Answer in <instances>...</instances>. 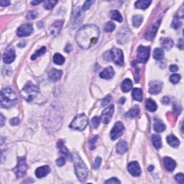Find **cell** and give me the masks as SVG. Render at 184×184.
Segmentation results:
<instances>
[{
  "mask_svg": "<svg viewBox=\"0 0 184 184\" xmlns=\"http://www.w3.org/2000/svg\"><path fill=\"white\" fill-rule=\"evenodd\" d=\"M100 121L101 119L99 117H93L91 119V126H93V128H96L98 127V126L99 125V124H100Z\"/></svg>",
  "mask_w": 184,
  "mask_h": 184,
  "instance_id": "60d3db41",
  "label": "cell"
},
{
  "mask_svg": "<svg viewBox=\"0 0 184 184\" xmlns=\"http://www.w3.org/2000/svg\"><path fill=\"white\" fill-rule=\"evenodd\" d=\"M162 46L166 50H170L173 46V41L171 38H166L163 39Z\"/></svg>",
  "mask_w": 184,
  "mask_h": 184,
  "instance_id": "d6a6232c",
  "label": "cell"
},
{
  "mask_svg": "<svg viewBox=\"0 0 184 184\" xmlns=\"http://www.w3.org/2000/svg\"><path fill=\"white\" fill-rule=\"evenodd\" d=\"M181 25H182V22L180 20L179 17H176L175 18H174V20H173V21H172V28L175 29V30H177L178 28H179L181 26Z\"/></svg>",
  "mask_w": 184,
  "mask_h": 184,
  "instance_id": "ab89813d",
  "label": "cell"
},
{
  "mask_svg": "<svg viewBox=\"0 0 184 184\" xmlns=\"http://www.w3.org/2000/svg\"><path fill=\"white\" fill-rule=\"evenodd\" d=\"M45 52H46V48L45 47H42L41 48L38 50V51L36 52H34V54L31 56V59H32V60H35L37 58L41 56V55H43L44 53H45Z\"/></svg>",
  "mask_w": 184,
  "mask_h": 184,
  "instance_id": "8d00e7d4",
  "label": "cell"
},
{
  "mask_svg": "<svg viewBox=\"0 0 184 184\" xmlns=\"http://www.w3.org/2000/svg\"><path fill=\"white\" fill-rule=\"evenodd\" d=\"M154 130L155 132H162L166 130V126L165 125V124L163 123L160 120H155L154 123Z\"/></svg>",
  "mask_w": 184,
  "mask_h": 184,
  "instance_id": "f546056e",
  "label": "cell"
},
{
  "mask_svg": "<svg viewBox=\"0 0 184 184\" xmlns=\"http://www.w3.org/2000/svg\"><path fill=\"white\" fill-rule=\"evenodd\" d=\"M110 17L112 20L115 21H117L119 22H122L123 21V18H122V15L120 12L117 10H112L110 12Z\"/></svg>",
  "mask_w": 184,
  "mask_h": 184,
  "instance_id": "1f68e13d",
  "label": "cell"
},
{
  "mask_svg": "<svg viewBox=\"0 0 184 184\" xmlns=\"http://www.w3.org/2000/svg\"><path fill=\"white\" fill-rule=\"evenodd\" d=\"M111 101H112V97H111L110 95H108L107 97H106L103 99L102 101H101V105H102L103 107L106 106V105L108 104Z\"/></svg>",
  "mask_w": 184,
  "mask_h": 184,
  "instance_id": "7dc6e473",
  "label": "cell"
},
{
  "mask_svg": "<svg viewBox=\"0 0 184 184\" xmlns=\"http://www.w3.org/2000/svg\"><path fill=\"white\" fill-rule=\"evenodd\" d=\"M71 50H72L71 45V44H68L66 47V48H65V51H66V52H67V53H69V52L71 51Z\"/></svg>",
  "mask_w": 184,
  "mask_h": 184,
  "instance_id": "6f0895ef",
  "label": "cell"
},
{
  "mask_svg": "<svg viewBox=\"0 0 184 184\" xmlns=\"http://www.w3.org/2000/svg\"><path fill=\"white\" fill-rule=\"evenodd\" d=\"M17 99L15 92L10 88H5L1 92L0 104L1 107L5 109L13 107L17 104Z\"/></svg>",
  "mask_w": 184,
  "mask_h": 184,
  "instance_id": "7a4b0ae2",
  "label": "cell"
},
{
  "mask_svg": "<svg viewBox=\"0 0 184 184\" xmlns=\"http://www.w3.org/2000/svg\"><path fill=\"white\" fill-rule=\"evenodd\" d=\"M116 25L112 22H109L106 24L104 27V30L107 32H112L114 30Z\"/></svg>",
  "mask_w": 184,
  "mask_h": 184,
  "instance_id": "74e56055",
  "label": "cell"
},
{
  "mask_svg": "<svg viewBox=\"0 0 184 184\" xmlns=\"http://www.w3.org/2000/svg\"><path fill=\"white\" fill-rule=\"evenodd\" d=\"M163 165L165 168L169 172L173 171L176 166L175 160H172V158H169V157H165L163 158Z\"/></svg>",
  "mask_w": 184,
  "mask_h": 184,
  "instance_id": "d6986e66",
  "label": "cell"
},
{
  "mask_svg": "<svg viewBox=\"0 0 184 184\" xmlns=\"http://www.w3.org/2000/svg\"><path fill=\"white\" fill-rule=\"evenodd\" d=\"M111 55V59L118 66H123L124 64V55L122 51L118 48H112L109 52Z\"/></svg>",
  "mask_w": 184,
  "mask_h": 184,
  "instance_id": "9c48e42d",
  "label": "cell"
},
{
  "mask_svg": "<svg viewBox=\"0 0 184 184\" xmlns=\"http://www.w3.org/2000/svg\"><path fill=\"white\" fill-rule=\"evenodd\" d=\"M66 164V160H65L64 157H61L56 160V165L58 166L61 167Z\"/></svg>",
  "mask_w": 184,
  "mask_h": 184,
  "instance_id": "c3c4849f",
  "label": "cell"
},
{
  "mask_svg": "<svg viewBox=\"0 0 184 184\" xmlns=\"http://www.w3.org/2000/svg\"><path fill=\"white\" fill-rule=\"evenodd\" d=\"M38 12L35 11H30L27 15V19L28 20H34L37 18Z\"/></svg>",
  "mask_w": 184,
  "mask_h": 184,
  "instance_id": "ee69618b",
  "label": "cell"
},
{
  "mask_svg": "<svg viewBox=\"0 0 184 184\" xmlns=\"http://www.w3.org/2000/svg\"><path fill=\"white\" fill-rule=\"evenodd\" d=\"M38 93H39V90L37 86H34L31 82H28L21 91V96L23 99L30 102L37 97Z\"/></svg>",
  "mask_w": 184,
  "mask_h": 184,
  "instance_id": "277c9868",
  "label": "cell"
},
{
  "mask_svg": "<svg viewBox=\"0 0 184 184\" xmlns=\"http://www.w3.org/2000/svg\"><path fill=\"white\" fill-rule=\"evenodd\" d=\"M58 2L57 1H53V0H49V1L45 2V5H44V7L46 9H53L54 7V6L56 5Z\"/></svg>",
  "mask_w": 184,
  "mask_h": 184,
  "instance_id": "f35d334b",
  "label": "cell"
},
{
  "mask_svg": "<svg viewBox=\"0 0 184 184\" xmlns=\"http://www.w3.org/2000/svg\"><path fill=\"white\" fill-rule=\"evenodd\" d=\"M43 1H34V2H31V5H38V4H40V3H41Z\"/></svg>",
  "mask_w": 184,
  "mask_h": 184,
  "instance_id": "6125c7cd",
  "label": "cell"
},
{
  "mask_svg": "<svg viewBox=\"0 0 184 184\" xmlns=\"http://www.w3.org/2000/svg\"><path fill=\"white\" fill-rule=\"evenodd\" d=\"M5 117H4L3 114H1V126H3L5 124Z\"/></svg>",
  "mask_w": 184,
  "mask_h": 184,
  "instance_id": "91938a15",
  "label": "cell"
},
{
  "mask_svg": "<svg viewBox=\"0 0 184 184\" xmlns=\"http://www.w3.org/2000/svg\"><path fill=\"white\" fill-rule=\"evenodd\" d=\"M63 25V21L59 20L55 22L53 24H52L49 28L50 34L53 36H56L61 32V28Z\"/></svg>",
  "mask_w": 184,
  "mask_h": 184,
  "instance_id": "2e32d148",
  "label": "cell"
},
{
  "mask_svg": "<svg viewBox=\"0 0 184 184\" xmlns=\"http://www.w3.org/2000/svg\"><path fill=\"white\" fill-rule=\"evenodd\" d=\"M178 66H176V65H171V66H170V71L172 72H176L178 71Z\"/></svg>",
  "mask_w": 184,
  "mask_h": 184,
  "instance_id": "9f6ffc18",
  "label": "cell"
},
{
  "mask_svg": "<svg viewBox=\"0 0 184 184\" xmlns=\"http://www.w3.org/2000/svg\"><path fill=\"white\" fill-rule=\"evenodd\" d=\"M152 141L153 144L155 147V149L159 150L162 147V140H161V138L160 135H153L152 136Z\"/></svg>",
  "mask_w": 184,
  "mask_h": 184,
  "instance_id": "f1b7e54d",
  "label": "cell"
},
{
  "mask_svg": "<svg viewBox=\"0 0 184 184\" xmlns=\"http://www.w3.org/2000/svg\"><path fill=\"white\" fill-rule=\"evenodd\" d=\"M128 171L130 172V173L131 174L132 176H135V177H137V176H139L141 173V169L140 167V165L136 161H133V162L130 163L128 165Z\"/></svg>",
  "mask_w": 184,
  "mask_h": 184,
  "instance_id": "5bb4252c",
  "label": "cell"
},
{
  "mask_svg": "<svg viewBox=\"0 0 184 184\" xmlns=\"http://www.w3.org/2000/svg\"><path fill=\"white\" fill-rule=\"evenodd\" d=\"M178 47L180 48L181 49L183 48V40H182V39L179 40V41H178Z\"/></svg>",
  "mask_w": 184,
  "mask_h": 184,
  "instance_id": "680465c9",
  "label": "cell"
},
{
  "mask_svg": "<svg viewBox=\"0 0 184 184\" xmlns=\"http://www.w3.org/2000/svg\"><path fill=\"white\" fill-rule=\"evenodd\" d=\"M57 147L60 150L61 154L63 155L65 158H67L69 160H72V155H71V153L68 152V150L64 145V143L63 140H60L57 143Z\"/></svg>",
  "mask_w": 184,
  "mask_h": 184,
  "instance_id": "ac0fdd59",
  "label": "cell"
},
{
  "mask_svg": "<svg viewBox=\"0 0 184 184\" xmlns=\"http://www.w3.org/2000/svg\"><path fill=\"white\" fill-rule=\"evenodd\" d=\"M160 22H161V20H159L157 21V22H155V24L152 26V28L150 29L147 32V33L145 34V38H146V39L152 40L154 38L155 34H156L157 31H158V29L159 28V26H160Z\"/></svg>",
  "mask_w": 184,
  "mask_h": 184,
  "instance_id": "e0dca14e",
  "label": "cell"
},
{
  "mask_svg": "<svg viewBox=\"0 0 184 184\" xmlns=\"http://www.w3.org/2000/svg\"><path fill=\"white\" fill-rule=\"evenodd\" d=\"M98 140V136H95V137H92L91 140H89V148L93 150L95 149L96 147V143H97V141Z\"/></svg>",
  "mask_w": 184,
  "mask_h": 184,
  "instance_id": "7bdbcfd3",
  "label": "cell"
},
{
  "mask_svg": "<svg viewBox=\"0 0 184 184\" xmlns=\"http://www.w3.org/2000/svg\"><path fill=\"white\" fill-rule=\"evenodd\" d=\"M124 130V126L121 122H117L114 124V127L111 131V138L112 140H117L122 135Z\"/></svg>",
  "mask_w": 184,
  "mask_h": 184,
  "instance_id": "8fae6325",
  "label": "cell"
},
{
  "mask_svg": "<svg viewBox=\"0 0 184 184\" xmlns=\"http://www.w3.org/2000/svg\"><path fill=\"white\" fill-rule=\"evenodd\" d=\"M150 48L147 46L140 45L138 47L137 53V61L139 63H145L148 60L150 57Z\"/></svg>",
  "mask_w": 184,
  "mask_h": 184,
  "instance_id": "ba28073f",
  "label": "cell"
},
{
  "mask_svg": "<svg viewBox=\"0 0 184 184\" xmlns=\"http://www.w3.org/2000/svg\"><path fill=\"white\" fill-rule=\"evenodd\" d=\"M62 71L57 70V69H52L51 71L48 74V78L49 79L52 80V81H58V80H60V78L62 76Z\"/></svg>",
  "mask_w": 184,
  "mask_h": 184,
  "instance_id": "7402d4cb",
  "label": "cell"
},
{
  "mask_svg": "<svg viewBox=\"0 0 184 184\" xmlns=\"http://www.w3.org/2000/svg\"><path fill=\"white\" fill-rule=\"evenodd\" d=\"M100 31L94 25H86L78 30L76 35L78 45L84 49H89L97 43Z\"/></svg>",
  "mask_w": 184,
  "mask_h": 184,
  "instance_id": "6da1fadb",
  "label": "cell"
},
{
  "mask_svg": "<svg viewBox=\"0 0 184 184\" xmlns=\"http://www.w3.org/2000/svg\"><path fill=\"white\" fill-rule=\"evenodd\" d=\"M161 101H162V103L163 104H168L170 102V98L168 97H163L162 100H161Z\"/></svg>",
  "mask_w": 184,
  "mask_h": 184,
  "instance_id": "db71d44e",
  "label": "cell"
},
{
  "mask_svg": "<svg viewBox=\"0 0 184 184\" xmlns=\"http://www.w3.org/2000/svg\"><path fill=\"white\" fill-rule=\"evenodd\" d=\"M124 101H125V98L122 97L120 100H119V104H123L124 103Z\"/></svg>",
  "mask_w": 184,
  "mask_h": 184,
  "instance_id": "94428289",
  "label": "cell"
},
{
  "mask_svg": "<svg viewBox=\"0 0 184 184\" xmlns=\"http://www.w3.org/2000/svg\"><path fill=\"white\" fill-rule=\"evenodd\" d=\"M106 183H120L121 182L119 181L117 178H112L111 179L108 180V181H105Z\"/></svg>",
  "mask_w": 184,
  "mask_h": 184,
  "instance_id": "816d5d0a",
  "label": "cell"
},
{
  "mask_svg": "<svg viewBox=\"0 0 184 184\" xmlns=\"http://www.w3.org/2000/svg\"><path fill=\"white\" fill-rule=\"evenodd\" d=\"M27 170H28V165L26 163L25 158V157L19 158L17 166L14 169V172L17 178H21L24 177L26 174Z\"/></svg>",
  "mask_w": 184,
  "mask_h": 184,
  "instance_id": "52a82bcc",
  "label": "cell"
},
{
  "mask_svg": "<svg viewBox=\"0 0 184 184\" xmlns=\"http://www.w3.org/2000/svg\"><path fill=\"white\" fill-rule=\"evenodd\" d=\"M127 151V144L125 141H120L117 145V152L119 154L123 155Z\"/></svg>",
  "mask_w": 184,
  "mask_h": 184,
  "instance_id": "484cf974",
  "label": "cell"
},
{
  "mask_svg": "<svg viewBox=\"0 0 184 184\" xmlns=\"http://www.w3.org/2000/svg\"><path fill=\"white\" fill-rule=\"evenodd\" d=\"M181 107H180V105H178V104H174L173 106V110L174 112H175L176 114H179L180 113H181Z\"/></svg>",
  "mask_w": 184,
  "mask_h": 184,
  "instance_id": "f5cc1de1",
  "label": "cell"
},
{
  "mask_svg": "<svg viewBox=\"0 0 184 184\" xmlns=\"http://www.w3.org/2000/svg\"><path fill=\"white\" fill-rule=\"evenodd\" d=\"M140 108L138 106H135L132 107L131 109H130V111L126 114V117L130 118H134L136 117L138 114H140Z\"/></svg>",
  "mask_w": 184,
  "mask_h": 184,
  "instance_id": "4dcf8cb0",
  "label": "cell"
},
{
  "mask_svg": "<svg viewBox=\"0 0 184 184\" xmlns=\"http://www.w3.org/2000/svg\"><path fill=\"white\" fill-rule=\"evenodd\" d=\"M132 88V80L129 79V78H126V79L124 80V81L122 82V85H121V89H122V91L123 92H126L130 91Z\"/></svg>",
  "mask_w": 184,
  "mask_h": 184,
  "instance_id": "4316f807",
  "label": "cell"
},
{
  "mask_svg": "<svg viewBox=\"0 0 184 184\" xmlns=\"http://www.w3.org/2000/svg\"><path fill=\"white\" fill-rule=\"evenodd\" d=\"M145 107H146V109L150 112H155V111L157 110V108H158L155 101H153L152 99H147L146 102H145Z\"/></svg>",
  "mask_w": 184,
  "mask_h": 184,
  "instance_id": "83f0119b",
  "label": "cell"
},
{
  "mask_svg": "<svg viewBox=\"0 0 184 184\" xmlns=\"http://www.w3.org/2000/svg\"><path fill=\"white\" fill-rule=\"evenodd\" d=\"M181 80V76L179 74H172L170 76V82L172 84H178L179 82V80Z\"/></svg>",
  "mask_w": 184,
  "mask_h": 184,
  "instance_id": "b9f144b4",
  "label": "cell"
},
{
  "mask_svg": "<svg viewBox=\"0 0 184 184\" xmlns=\"http://www.w3.org/2000/svg\"><path fill=\"white\" fill-rule=\"evenodd\" d=\"M94 2V1H86V2L84 4L83 7H82V9H83V10H84V11L87 10V9H89L90 7H91V5H92V4H93Z\"/></svg>",
  "mask_w": 184,
  "mask_h": 184,
  "instance_id": "681fc988",
  "label": "cell"
},
{
  "mask_svg": "<svg viewBox=\"0 0 184 184\" xmlns=\"http://www.w3.org/2000/svg\"><path fill=\"white\" fill-rule=\"evenodd\" d=\"M33 32V27L32 25L30 23H26V24L22 25L20 28L17 29V35L19 37H27V36L30 35Z\"/></svg>",
  "mask_w": 184,
  "mask_h": 184,
  "instance_id": "30bf717a",
  "label": "cell"
},
{
  "mask_svg": "<svg viewBox=\"0 0 184 184\" xmlns=\"http://www.w3.org/2000/svg\"><path fill=\"white\" fill-rule=\"evenodd\" d=\"M15 58V51L13 47L9 48L3 55V61L5 63H11Z\"/></svg>",
  "mask_w": 184,
  "mask_h": 184,
  "instance_id": "9a60e30c",
  "label": "cell"
},
{
  "mask_svg": "<svg viewBox=\"0 0 184 184\" xmlns=\"http://www.w3.org/2000/svg\"><path fill=\"white\" fill-rule=\"evenodd\" d=\"M53 62L56 65H62L65 62V58L60 53H55L53 56Z\"/></svg>",
  "mask_w": 184,
  "mask_h": 184,
  "instance_id": "836d02e7",
  "label": "cell"
},
{
  "mask_svg": "<svg viewBox=\"0 0 184 184\" xmlns=\"http://www.w3.org/2000/svg\"><path fill=\"white\" fill-rule=\"evenodd\" d=\"M152 2L149 1V0H139L137 1L135 4V6L136 8L141 9H145L150 5Z\"/></svg>",
  "mask_w": 184,
  "mask_h": 184,
  "instance_id": "cb8c5ba5",
  "label": "cell"
},
{
  "mask_svg": "<svg viewBox=\"0 0 184 184\" xmlns=\"http://www.w3.org/2000/svg\"><path fill=\"white\" fill-rule=\"evenodd\" d=\"M114 71L112 67L109 66L107 67L105 69H104L99 74V76L104 79H111L114 77Z\"/></svg>",
  "mask_w": 184,
  "mask_h": 184,
  "instance_id": "ffe728a7",
  "label": "cell"
},
{
  "mask_svg": "<svg viewBox=\"0 0 184 184\" xmlns=\"http://www.w3.org/2000/svg\"><path fill=\"white\" fill-rule=\"evenodd\" d=\"M143 21V17L141 15H135L132 18V24L135 28H138L141 25Z\"/></svg>",
  "mask_w": 184,
  "mask_h": 184,
  "instance_id": "e575fe53",
  "label": "cell"
},
{
  "mask_svg": "<svg viewBox=\"0 0 184 184\" xmlns=\"http://www.w3.org/2000/svg\"><path fill=\"white\" fill-rule=\"evenodd\" d=\"M175 179L178 183L183 184L184 183V176L183 173H178L175 176Z\"/></svg>",
  "mask_w": 184,
  "mask_h": 184,
  "instance_id": "f6af8a7d",
  "label": "cell"
},
{
  "mask_svg": "<svg viewBox=\"0 0 184 184\" xmlns=\"http://www.w3.org/2000/svg\"><path fill=\"white\" fill-rule=\"evenodd\" d=\"M50 171H51V168L48 166H41L37 168V170H35V175L38 178H41L47 176Z\"/></svg>",
  "mask_w": 184,
  "mask_h": 184,
  "instance_id": "44dd1931",
  "label": "cell"
},
{
  "mask_svg": "<svg viewBox=\"0 0 184 184\" xmlns=\"http://www.w3.org/2000/svg\"><path fill=\"white\" fill-rule=\"evenodd\" d=\"M88 125V119L84 114H78L70 124V127L74 130L83 131Z\"/></svg>",
  "mask_w": 184,
  "mask_h": 184,
  "instance_id": "5b68a950",
  "label": "cell"
},
{
  "mask_svg": "<svg viewBox=\"0 0 184 184\" xmlns=\"http://www.w3.org/2000/svg\"><path fill=\"white\" fill-rule=\"evenodd\" d=\"M164 56V52L161 48H155L153 52V58L156 60H160Z\"/></svg>",
  "mask_w": 184,
  "mask_h": 184,
  "instance_id": "d590c367",
  "label": "cell"
},
{
  "mask_svg": "<svg viewBox=\"0 0 184 184\" xmlns=\"http://www.w3.org/2000/svg\"><path fill=\"white\" fill-rule=\"evenodd\" d=\"M9 4H10V2L8 1V0H2V1L0 2V5L2 7H6V6H8Z\"/></svg>",
  "mask_w": 184,
  "mask_h": 184,
  "instance_id": "11a10c76",
  "label": "cell"
},
{
  "mask_svg": "<svg viewBox=\"0 0 184 184\" xmlns=\"http://www.w3.org/2000/svg\"><path fill=\"white\" fill-rule=\"evenodd\" d=\"M132 97L135 100L137 101H143V90L139 88H135L132 90Z\"/></svg>",
  "mask_w": 184,
  "mask_h": 184,
  "instance_id": "d4e9b609",
  "label": "cell"
},
{
  "mask_svg": "<svg viewBox=\"0 0 184 184\" xmlns=\"http://www.w3.org/2000/svg\"><path fill=\"white\" fill-rule=\"evenodd\" d=\"M101 158H99V157H97V158H96V160L94 161V163L93 165V168L94 169H98V168H99V167L101 166Z\"/></svg>",
  "mask_w": 184,
  "mask_h": 184,
  "instance_id": "bcb514c9",
  "label": "cell"
},
{
  "mask_svg": "<svg viewBox=\"0 0 184 184\" xmlns=\"http://www.w3.org/2000/svg\"><path fill=\"white\" fill-rule=\"evenodd\" d=\"M114 112V105H111L109 107H107L106 109L103 111L101 113V120L102 121L104 124H108L112 120V115Z\"/></svg>",
  "mask_w": 184,
  "mask_h": 184,
  "instance_id": "7c38bea8",
  "label": "cell"
},
{
  "mask_svg": "<svg viewBox=\"0 0 184 184\" xmlns=\"http://www.w3.org/2000/svg\"><path fill=\"white\" fill-rule=\"evenodd\" d=\"M20 120H19V118H17V117L12 118L10 120V124L13 126L17 125V124H20Z\"/></svg>",
  "mask_w": 184,
  "mask_h": 184,
  "instance_id": "f907efd6",
  "label": "cell"
},
{
  "mask_svg": "<svg viewBox=\"0 0 184 184\" xmlns=\"http://www.w3.org/2000/svg\"><path fill=\"white\" fill-rule=\"evenodd\" d=\"M154 169V166H150L149 168H148V170L149 171H152V170Z\"/></svg>",
  "mask_w": 184,
  "mask_h": 184,
  "instance_id": "be15d7a7",
  "label": "cell"
},
{
  "mask_svg": "<svg viewBox=\"0 0 184 184\" xmlns=\"http://www.w3.org/2000/svg\"><path fill=\"white\" fill-rule=\"evenodd\" d=\"M166 140L170 146L172 147H177L180 145V141L178 140V138L172 135H168L166 138Z\"/></svg>",
  "mask_w": 184,
  "mask_h": 184,
  "instance_id": "603a6c76",
  "label": "cell"
},
{
  "mask_svg": "<svg viewBox=\"0 0 184 184\" xmlns=\"http://www.w3.org/2000/svg\"><path fill=\"white\" fill-rule=\"evenodd\" d=\"M84 13L83 9L79 6H77L74 9L71 17V28L72 29L76 28L83 21Z\"/></svg>",
  "mask_w": 184,
  "mask_h": 184,
  "instance_id": "8992f818",
  "label": "cell"
},
{
  "mask_svg": "<svg viewBox=\"0 0 184 184\" xmlns=\"http://www.w3.org/2000/svg\"><path fill=\"white\" fill-rule=\"evenodd\" d=\"M75 171L80 181H85L89 175V170L82 159L78 155H75Z\"/></svg>",
  "mask_w": 184,
  "mask_h": 184,
  "instance_id": "3957f363",
  "label": "cell"
},
{
  "mask_svg": "<svg viewBox=\"0 0 184 184\" xmlns=\"http://www.w3.org/2000/svg\"><path fill=\"white\" fill-rule=\"evenodd\" d=\"M163 88V83L159 80H152L149 84V92L151 94H158Z\"/></svg>",
  "mask_w": 184,
  "mask_h": 184,
  "instance_id": "4fadbf2b",
  "label": "cell"
}]
</instances>
